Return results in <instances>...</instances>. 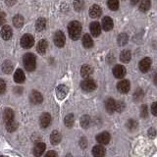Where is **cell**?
<instances>
[{
  "mask_svg": "<svg viewBox=\"0 0 157 157\" xmlns=\"http://www.w3.org/2000/svg\"><path fill=\"white\" fill-rule=\"evenodd\" d=\"M68 32L69 36L73 39V40H77L80 38L82 33V25L78 21H73L69 24L68 26Z\"/></svg>",
  "mask_w": 157,
  "mask_h": 157,
  "instance_id": "cell-1",
  "label": "cell"
},
{
  "mask_svg": "<svg viewBox=\"0 0 157 157\" xmlns=\"http://www.w3.org/2000/svg\"><path fill=\"white\" fill-rule=\"evenodd\" d=\"M24 66L26 68V70L29 72H33L36 70V58L33 53H27L25 54L23 58Z\"/></svg>",
  "mask_w": 157,
  "mask_h": 157,
  "instance_id": "cell-2",
  "label": "cell"
},
{
  "mask_svg": "<svg viewBox=\"0 0 157 157\" xmlns=\"http://www.w3.org/2000/svg\"><path fill=\"white\" fill-rule=\"evenodd\" d=\"M34 44V38L32 34H24L21 38V46L23 48H31Z\"/></svg>",
  "mask_w": 157,
  "mask_h": 157,
  "instance_id": "cell-3",
  "label": "cell"
},
{
  "mask_svg": "<svg viewBox=\"0 0 157 157\" xmlns=\"http://www.w3.org/2000/svg\"><path fill=\"white\" fill-rule=\"evenodd\" d=\"M81 87H82V90H85L86 92H90V91H93L96 88V83L93 80L87 78V80H85L81 82Z\"/></svg>",
  "mask_w": 157,
  "mask_h": 157,
  "instance_id": "cell-4",
  "label": "cell"
},
{
  "mask_svg": "<svg viewBox=\"0 0 157 157\" xmlns=\"http://www.w3.org/2000/svg\"><path fill=\"white\" fill-rule=\"evenodd\" d=\"M65 41H66L65 34L61 31H57L56 33L54 34V43H55V45L57 47H63L65 45Z\"/></svg>",
  "mask_w": 157,
  "mask_h": 157,
  "instance_id": "cell-5",
  "label": "cell"
},
{
  "mask_svg": "<svg viewBox=\"0 0 157 157\" xmlns=\"http://www.w3.org/2000/svg\"><path fill=\"white\" fill-rule=\"evenodd\" d=\"M126 68L123 65H116L113 68V75L117 78H123L126 76Z\"/></svg>",
  "mask_w": 157,
  "mask_h": 157,
  "instance_id": "cell-6",
  "label": "cell"
},
{
  "mask_svg": "<svg viewBox=\"0 0 157 157\" xmlns=\"http://www.w3.org/2000/svg\"><path fill=\"white\" fill-rule=\"evenodd\" d=\"M29 100H31L33 104H40L43 100V97L40 92L33 90V91H32L31 94H29Z\"/></svg>",
  "mask_w": 157,
  "mask_h": 157,
  "instance_id": "cell-7",
  "label": "cell"
},
{
  "mask_svg": "<svg viewBox=\"0 0 157 157\" xmlns=\"http://www.w3.org/2000/svg\"><path fill=\"white\" fill-rule=\"evenodd\" d=\"M130 87H131V83H130V82L128 81V80L120 81L119 82H118V85H117L118 90H119L121 93H127V92H129Z\"/></svg>",
  "mask_w": 157,
  "mask_h": 157,
  "instance_id": "cell-8",
  "label": "cell"
},
{
  "mask_svg": "<svg viewBox=\"0 0 157 157\" xmlns=\"http://www.w3.org/2000/svg\"><path fill=\"white\" fill-rule=\"evenodd\" d=\"M96 140L100 144H107L110 141V135L108 132H103L96 136Z\"/></svg>",
  "mask_w": 157,
  "mask_h": 157,
  "instance_id": "cell-9",
  "label": "cell"
},
{
  "mask_svg": "<svg viewBox=\"0 0 157 157\" xmlns=\"http://www.w3.org/2000/svg\"><path fill=\"white\" fill-rule=\"evenodd\" d=\"M1 36L2 38L4 39V40H9L10 38L12 37V29L10 28V26H8V25H5V26L2 27L1 29Z\"/></svg>",
  "mask_w": 157,
  "mask_h": 157,
  "instance_id": "cell-10",
  "label": "cell"
},
{
  "mask_svg": "<svg viewBox=\"0 0 157 157\" xmlns=\"http://www.w3.org/2000/svg\"><path fill=\"white\" fill-rule=\"evenodd\" d=\"M90 29L91 32V34L93 36H99L101 33V27L98 22H92L90 26Z\"/></svg>",
  "mask_w": 157,
  "mask_h": 157,
  "instance_id": "cell-11",
  "label": "cell"
},
{
  "mask_svg": "<svg viewBox=\"0 0 157 157\" xmlns=\"http://www.w3.org/2000/svg\"><path fill=\"white\" fill-rule=\"evenodd\" d=\"M39 123H40V127L45 129L47 128L51 123V116L48 113H43L40 117V120H39Z\"/></svg>",
  "mask_w": 157,
  "mask_h": 157,
  "instance_id": "cell-12",
  "label": "cell"
},
{
  "mask_svg": "<svg viewBox=\"0 0 157 157\" xmlns=\"http://www.w3.org/2000/svg\"><path fill=\"white\" fill-rule=\"evenodd\" d=\"M68 87L64 85H60L58 86L57 88H56V94H57V97L59 99H63V98H65L66 95L68 94Z\"/></svg>",
  "mask_w": 157,
  "mask_h": 157,
  "instance_id": "cell-13",
  "label": "cell"
},
{
  "mask_svg": "<svg viewBox=\"0 0 157 157\" xmlns=\"http://www.w3.org/2000/svg\"><path fill=\"white\" fill-rule=\"evenodd\" d=\"M151 66V60L149 58H144L140 62V70L142 73H146L149 70V68Z\"/></svg>",
  "mask_w": 157,
  "mask_h": 157,
  "instance_id": "cell-14",
  "label": "cell"
},
{
  "mask_svg": "<svg viewBox=\"0 0 157 157\" xmlns=\"http://www.w3.org/2000/svg\"><path fill=\"white\" fill-rule=\"evenodd\" d=\"M113 26H114V23H113V20L110 17H105L102 20V28L104 31L108 32L110 29H113Z\"/></svg>",
  "mask_w": 157,
  "mask_h": 157,
  "instance_id": "cell-15",
  "label": "cell"
},
{
  "mask_svg": "<svg viewBox=\"0 0 157 157\" xmlns=\"http://www.w3.org/2000/svg\"><path fill=\"white\" fill-rule=\"evenodd\" d=\"M93 73V69L90 65H83L81 69V75L83 78H88Z\"/></svg>",
  "mask_w": 157,
  "mask_h": 157,
  "instance_id": "cell-16",
  "label": "cell"
},
{
  "mask_svg": "<svg viewBox=\"0 0 157 157\" xmlns=\"http://www.w3.org/2000/svg\"><path fill=\"white\" fill-rule=\"evenodd\" d=\"M45 144L43 142H37L36 146L33 147V154L36 156H41L44 153V150H45Z\"/></svg>",
  "mask_w": 157,
  "mask_h": 157,
  "instance_id": "cell-17",
  "label": "cell"
},
{
  "mask_svg": "<svg viewBox=\"0 0 157 157\" xmlns=\"http://www.w3.org/2000/svg\"><path fill=\"white\" fill-rule=\"evenodd\" d=\"M26 80V76H25L24 72L21 70V69H18L16 70L14 74V81L16 82L17 83H23Z\"/></svg>",
  "mask_w": 157,
  "mask_h": 157,
  "instance_id": "cell-18",
  "label": "cell"
},
{
  "mask_svg": "<svg viewBox=\"0 0 157 157\" xmlns=\"http://www.w3.org/2000/svg\"><path fill=\"white\" fill-rule=\"evenodd\" d=\"M62 140V136L58 131H53L50 135V140L53 145H57Z\"/></svg>",
  "mask_w": 157,
  "mask_h": 157,
  "instance_id": "cell-19",
  "label": "cell"
},
{
  "mask_svg": "<svg viewBox=\"0 0 157 157\" xmlns=\"http://www.w3.org/2000/svg\"><path fill=\"white\" fill-rule=\"evenodd\" d=\"M102 11H101V8L98 6V5L94 4L92 5L90 9V16L91 18H98L101 15Z\"/></svg>",
  "mask_w": 157,
  "mask_h": 157,
  "instance_id": "cell-20",
  "label": "cell"
},
{
  "mask_svg": "<svg viewBox=\"0 0 157 157\" xmlns=\"http://www.w3.org/2000/svg\"><path fill=\"white\" fill-rule=\"evenodd\" d=\"M92 154L95 157H102L105 155V148L100 144L98 145H95L92 149Z\"/></svg>",
  "mask_w": 157,
  "mask_h": 157,
  "instance_id": "cell-21",
  "label": "cell"
},
{
  "mask_svg": "<svg viewBox=\"0 0 157 157\" xmlns=\"http://www.w3.org/2000/svg\"><path fill=\"white\" fill-rule=\"evenodd\" d=\"M47 47H48V42L46 39H41L40 41L37 43V46H36V50L38 53L40 54H44L47 50Z\"/></svg>",
  "mask_w": 157,
  "mask_h": 157,
  "instance_id": "cell-22",
  "label": "cell"
},
{
  "mask_svg": "<svg viewBox=\"0 0 157 157\" xmlns=\"http://www.w3.org/2000/svg\"><path fill=\"white\" fill-rule=\"evenodd\" d=\"M115 105H116V101L113 99V98H109V99H107L106 102H105L106 111L108 113H110V114H112V113L115 111Z\"/></svg>",
  "mask_w": 157,
  "mask_h": 157,
  "instance_id": "cell-23",
  "label": "cell"
},
{
  "mask_svg": "<svg viewBox=\"0 0 157 157\" xmlns=\"http://www.w3.org/2000/svg\"><path fill=\"white\" fill-rule=\"evenodd\" d=\"M82 45L86 48H91L93 46V40L91 39L90 34H85L82 36Z\"/></svg>",
  "mask_w": 157,
  "mask_h": 157,
  "instance_id": "cell-24",
  "label": "cell"
},
{
  "mask_svg": "<svg viewBox=\"0 0 157 157\" xmlns=\"http://www.w3.org/2000/svg\"><path fill=\"white\" fill-rule=\"evenodd\" d=\"M24 23H25V20L24 17L21 16V15H16L14 18H13V24L14 26L16 28H22L24 26Z\"/></svg>",
  "mask_w": 157,
  "mask_h": 157,
  "instance_id": "cell-25",
  "label": "cell"
},
{
  "mask_svg": "<svg viewBox=\"0 0 157 157\" xmlns=\"http://www.w3.org/2000/svg\"><path fill=\"white\" fill-rule=\"evenodd\" d=\"M1 68H2V71H3L5 74H11L12 71H13V68H14V67H13V64H12L11 61L6 60V61H5V62L2 64Z\"/></svg>",
  "mask_w": 157,
  "mask_h": 157,
  "instance_id": "cell-26",
  "label": "cell"
},
{
  "mask_svg": "<svg viewBox=\"0 0 157 157\" xmlns=\"http://www.w3.org/2000/svg\"><path fill=\"white\" fill-rule=\"evenodd\" d=\"M46 27V20L44 18H39L36 23V29L37 32H42Z\"/></svg>",
  "mask_w": 157,
  "mask_h": 157,
  "instance_id": "cell-27",
  "label": "cell"
},
{
  "mask_svg": "<svg viewBox=\"0 0 157 157\" xmlns=\"http://www.w3.org/2000/svg\"><path fill=\"white\" fill-rule=\"evenodd\" d=\"M132 58V54L129 50H124L120 54V60L124 63H128Z\"/></svg>",
  "mask_w": 157,
  "mask_h": 157,
  "instance_id": "cell-28",
  "label": "cell"
},
{
  "mask_svg": "<svg viewBox=\"0 0 157 157\" xmlns=\"http://www.w3.org/2000/svg\"><path fill=\"white\" fill-rule=\"evenodd\" d=\"M3 118H4L5 123L8 122V121L14 120V112L12 111V109H9V108H6V109H5V111H4Z\"/></svg>",
  "mask_w": 157,
  "mask_h": 157,
  "instance_id": "cell-29",
  "label": "cell"
},
{
  "mask_svg": "<svg viewBox=\"0 0 157 157\" xmlns=\"http://www.w3.org/2000/svg\"><path fill=\"white\" fill-rule=\"evenodd\" d=\"M150 5H151L150 0H141L140 5V10L141 12L148 11L150 8Z\"/></svg>",
  "mask_w": 157,
  "mask_h": 157,
  "instance_id": "cell-30",
  "label": "cell"
},
{
  "mask_svg": "<svg viewBox=\"0 0 157 157\" xmlns=\"http://www.w3.org/2000/svg\"><path fill=\"white\" fill-rule=\"evenodd\" d=\"M118 44L121 46L123 45H126V44L128 43V41H129V36H127V33H121L119 36H118Z\"/></svg>",
  "mask_w": 157,
  "mask_h": 157,
  "instance_id": "cell-31",
  "label": "cell"
},
{
  "mask_svg": "<svg viewBox=\"0 0 157 157\" xmlns=\"http://www.w3.org/2000/svg\"><path fill=\"white\" fill-rule=\"evenodd\" d=\"M6 129L8 132H15L17 129H18V124L14 120H11V121H8L6 122Z\"/></svg>",
  "mask_w": 157,
  "mask_h": 157,
  "instance_id": "cell-32",
  "label": "cell"
},
{
  "mask_svg": "<svg viewBox=\"0 0 157 157\" xmlns=\"http://www.w3.org/2000/svg\"><path fill=\"white\" fill-rule=\"evenodd\" d=\"M90 117L87 115H83L81 118V126L86 129V128L90 127Z\"/></svg>",
  "mask_w": 157,
  "mask_h": 157,
  "instance_id": "cell-33",
  "label": "cell"
},
{
  "mask_svg": "<svg viewBox=\"0 0 157 157\" xmlns=\"http://www.w3.org/2000/svg\"><path fill=\"white\" fill-rule=\"evenodd\" d=\"M108 7L112 11H116L119 8V0H108Z\"/></svg>",
  "mask_w": 157,
  "mask_h": 157,
  "instance_id": "cell-34",
  "label": "cell"
},
{
  "mask_svg": "<svg viewBox=\"0 0 157 157\" xmlns=\"http://www.w3.org/2000/svg\"><path fill=\"white\" fill-rule=\"evenodd\" d=\"M144 93L142 91L141 88H137L134 93V99L136 101H140L142 98H144Z\"/></svg>",
  "mask_w": 157,
  "mask_h": 157,
  "instance_id": "cell-35",
  "label": "cell"
},
{
  "mask_svg": "<svg viewBox=\"0 0 157 157\" xmlns=\"http://www.w3.org/2000/svg\"><path fill=\"white\" fill-rule=\"evenodd\" d=\"M64 123L68 128H72L74 125V115L73 114H68L65 117V120H64Z\"/></svg>",
  "mask_w": 157,
  "mask_h": 157,
  "instance_id": "cell-36",
  "label": "cell"
},
{
  "mask_svg": "<svg viewBox=\"0 0 157 157\" xmlns=\"http://www.w3.org/2000/svg\"><path fill=\"white\" fill-rule=\"evenodd\" d=\"M85 6V2L83 0H74V8L76 11H81Z\"/></svg>",
  "mask_w": 157,
  "mask_h": 157,
  "instance_id": "cell-37",
  "label": "cell"
},
{
  "mask_svg": "<svg viewBox=\"0 0 157 157\" xmlns=\"http://www.w3.org/2000/svg\"><path fill=\"white\" fill-rule=\"evenodd\" d=\"M137 126H139V124H137V122L135 121V120H129L127 123V128L131 131H135L137 129Z\"/></svg>",
  "mask_w": 157,
  "mask_h": 157,
  "instance_id": "cell-38",
  "label": "cell"
},
{
  "mask_svg": "<svg viewBox=\"0 0 157 157\" xmlns=\"http://www.w3.org/2000/svg\"><path fill=\"white\" fill-rule=\"evenodd\" d=\"M125 107H126V105H125V103L123 102V101H117L116 102V105H115V110L117 112L121 113L122 111H124Z\"/></svg>",
  "mask_w": 157,
  "mask_h": 157,
  "instance_id": "cell-39",
  "label": "cell"
},
{
  "mask_svg": "<svg viewBox=\"0 0 157 157\" xmlns=\"http://www.w3.org/2000/svg\"><path fill=\"white\" fill-rule=\"evenodd\" d=\"M147 114H148V112H147V106L146 105H142L141 108H140V116L141 118H146L147 117Z\"/></svg>",
  "mask_w": 157,
  "mask_h": 157,
  "instance_id": "cell-40",
  "label": "cell"
},
{
  "mask_svg": "<svg viewBox=\"0 0 157 157\" xmlns=\"http://www.w3.org/2000/svg\"><path fill=\"white\" fill-rule=\"evenodd\" d=\"M5 91H6V82L0 78V94H3Z\"/></svg>",
  "mask_w": 157,
  "mask_h": 157,
  "instance_id": "cell-41",
  "label": "cell"
},
{
  "mask_svg": "<svg viewBox=\"0 0 157 157\" xmlns=\"http://www.w3.org/2000/svg\"><path fill=\"white\" fill-rule=\"evenodd\" d=\"M5 22H6V16H5V13L0 12V26H1V25H4Z\"/></svg>",
  "mask_w": 157,
  "mask_h": 157,
  "instance_id": "cell-42",
  "label": "cell"
},
{
  "mask_svg": "<svg viewBox=\"0 0 157 157\" xmlns=\"http://www.w3.org/2000/svg\"><path fill=\"white\" fill-rule=\"evenodd\" d=\"M151 112L154 116H157V101L151 105Z\"/></svg>",
  "mask_w": 157,
  "mask_h": 157,
  "instance_id": "cell-43",
  "label": "cell"
},
{
  "mask_svg": "<svg viewBox=\"0 0 157 157\" xmlns=\"http://www.w3.org/2000/svg\"><path fill=\"white\" fill-rule=\"evenodd\" d=\"M80 144H81V147H82V148H86V137H82L81 139V141H80Z\"/></svg>",
  "mask_w": 157,
  "mask_h": 157,
  "instance_id": "cell-44",
  "label": "cell"
},
{
  "mask_svg": "<svg viewBox=\"0 0 157 157\" xmlns=\"http://www.w3.org/2000/svg\"><path fill=\"white\" fill-rule=\"evenodd\" d=\"M155 135H156V131H155L154 129H150V130L148 131V136H149L150 137L155 136Z\"/></svg>",
  "mask_w": 157,
  "mask_h": 157,
  "instance_id": "cell-45",
  "label": "cell"
},
{
  "mask_svg": "<svg viewBox=\"0 0 157 157\" xmlns=\"http://www.w3.org/2000/svg\"><path fill=\"white\" fill-rule=\"evenodd\" d=\"M46 157H50V156H54V157H56L57 156V153L56 152H54V151H48L47 153L45 154Z\"/></svg>",
  "mask_w": 157,
  "mask_h": 157,
  "instance_id": "cell-46",
  "label": "cell"
},
{
  "mask_svg": "<svg viewBox=\"0 0 157 157\" xmlns=\"http://www.w3.org/2000/svg\"><path fill=\"white\" fill-rule=\"evenodd\" d=\"M6 3H7V5H9V6H12V5L16 3V0H6Z\"/></svg>",
  "mask_w": 157,
  "mask_h": 157,
  "instance_id": "cell-47",
  "label": "cell"
},
{
  "mask_svg": "<svg viewBox=\"0 0 157 157\" xmlns=\"http://www.w3.org/2000/svg\"><path fill=\"white\" fill-rule=\"evenodd\" d=\"M140 1V0H131V3H132V5H136Z\"/></svg>",
  "mask_w": 157,
  "mask_h": 157,
  "instance_id": "cell-48",
  "label": "cell"
},
{
  "mask_svg": "<svg viewBox=\"0 0 157 157\" xmlns=\"http://www.w3.org/2000/svg\"><path fill=\"white\" fill-rule=\"evenodd\" d=\"M154 83H155V86H157V74L154 76Z\"/></svg>",
  "mask_w": 157,
  "mask_h": 157,
  "instance_id": "cell-49",
  "label": "cell"
}]
</instances>
